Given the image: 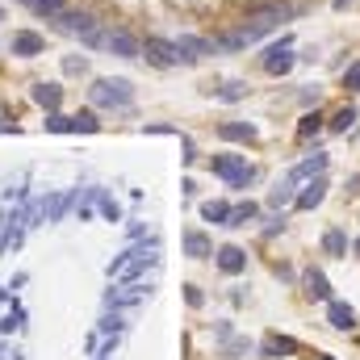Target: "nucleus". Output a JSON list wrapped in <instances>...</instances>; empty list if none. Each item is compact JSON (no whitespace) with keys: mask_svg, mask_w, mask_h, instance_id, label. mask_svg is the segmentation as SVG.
Returning <instances> with one entry per match:
<instances>
[{"mask_svg":"<svg viewBox=\"0 0 360 360\" xmlns=\"http://www.w3.org/2000/svg\"><path fill=\"white\" fill-rule=\"evenodd\" d=\"M143 55H147L155 68H172V63H180L176 42H168V38H147V42H143Z\"/></svg>","mask_w":360,"mask_h":360,"instance_id":"5","label":"nucleus"},{"mask_svg":"<svg viewBox=\"0 0 360 360\" xmlns=\"http://www.w3.org/2000/svg\"><path fill=\"white\" fill-rule=\"evenodd\" d=\"M323 248H327L331 256H344V248H348V243H344V235H340V231H327V235H323Z\"/></svg>","mask_w":360,"mask_h":360,"instance_id":"24","label":"nucleus"},{"mask_svg":"<svg viewBox=\"0 0 360 360\" xmlns=\"http://www.w3.org/2000/svg\"><path fill=\"white\" fill-rule=\"evenodd\" d=\"M344 84H348L352 92H360V63H352V68L344 72Z\"/></svg>","mask_w":360,"mask_h":360,"instance_id":"26","label":"nucleus"},{"mask_svg":"<svg viewBox=\"0 0 360 360\" xmlns=\"http://www.w3.org/2000/svg\"><path fill=\"white\" fill-rule=\"evenodd\" d=\"M289 188H293V180H289V184H281V188H272V205H276V210H281V205H289V201H293V193H289Z\"/></svg>","mask_w":360,"mask_h":360,"instance_id":"25","label":"nucleus"},{"mask_svg":"<svg viewBox=\"0 0 360 360\" xmlns=\"http://www.w3.org/2000/svg\"><path fill=\"white\" fill-rule=\"evenodd\" d=\"M46 130H51V134H76V117L51 113V117H46Z\"/></svg>","mask_w":360,"mask_h":360,"instance_id":"21","label":"nucleus"},{"mask_svg":"<svg viewBox=\"0 0 360 360\" xmlns=\"http://www.w3.org/2000/svg\"><path fill=\"white\" fill-rule=\"evenodd\" d=\"M327 323H331L335 331H352V327H356V314H352V306L331 302V306H327Z\"/></svg>","mask_w":360,"mask_h":360,"instance_id":"10","label":"nucleus"},{"mask_svg":"<svg viewBox=\"0 0 360 360\" xmlns=\"http://www.w3.org/2000/svg\"><path fill=\"white\" fill-rule=\"evenodd\" d=\"M201 218L205 222H231V205L226 201H205L201 205Z\"/></svg>","mask_w":360,"mask_h":360,"instance_id":"18","label":"nucleus"},{"mask_svg":"<svg viewBox=\"0 0 360 360\" xmlns=\"http://www.w3.org/2000/svg\"><path fill=\"white\" fill-rule=\"evenodd\" d=\"M323 197H327V180L314 176L310 184H306V188H302V193H297V197H293V201H297V210H314Z\"/></svg>","mask_w":360,"mask_h":360,"instance_id":"9","label":"nucleus"},{"mask_svg":"<svg viewBox=\"0 0 360 360\" xmlns=\"http://www.w3.org/2000/svg\"><path fill=\"white\" fill-rule=\"evenodd\" d=\"M218 269L235 276V272H243V269H248V256H243L239 248H222V252H218Z\"/></svg>","mask_w":360,"mask_h":360,"instance_id":"13","label":"nucleus"},{"mask_svg":"<svg viewBox=\"0 0 360 360\" xmlns=\"http://www.w3.org/2000/svg\"><path fill=\"white\" fill-rule=\"evenodd\" d=\"M55 25H59L63 34H76V38H84L89 46H101V38H105V30L96 25V17H92V13H68V8H63V13L55 17Z\"/></svg>","mask_w":360,"mask_h":360,"instance_id":"1","label":"nucleus"},{"mask_svg":"<svg viewBox=\"0 0 360 360\" xmlns=\"http://www.w3.org/2000/svg\"><path fill=\"white\" fill-rule=\"evenodd\" d=\"M184 252H188L193 260H205V256H210V239H205L201 231H184Z\"/></svg>","mask_w":360,"mask_h":360,"instance_id":"16","label":"nucleus"},{"mask_svg":"<svg viewBox=\"0 0 360 360\" xmlns=\"http://www.w3.org/2000/svg\"><path fill=\"white\" fill-rule=\"evenodd\" d=\"M243 92H248V89H243V84H226V89L218 92V96H222V101H239Z\"/></svg>","mask_w":360,"mask_h":360,"instance_id":"27","label":"nucleus"},{"mask_svg":"<svg viewBox=\"0 0 360 360\" xmlns=\"http://www.w3.org/2000/svg\"><path fill=\"white\" fill-rule=\"evenodd\" d=\"M297 352V340H289V335H269L264 340V356H293Z\"/></svg>","mask_w":360,"mask_h":360,"instance_id":"15","label":"nucleus"},{"mask_svg":"<svg viewBox=\"0 0 360 360\" xmlns=\"http://www.w3.org/2000/svg\"><path fill=\"white\" fill-rule=\"evenodd\" d=\"M323 168H327V155H310V160H302L293 172H289V180H306V176H323Z\"/></svg>","mask_w":360,"mask_h":360,"instance_id":"14","label":"nucleus"},{"mask_svg":"<svg viewBox=\"0 0 360 360\" xmlns=\"http://www.w3.org/2000/svg\"><path fill=\"white\" fill-rule=\"evenodd\" d=\"M25 4H30V13H38V17H51V21L63 13V0H25Z\"/></svg>","mask_w":360,"mask_h":360,"instance_id":"19","label":"nucleus"},{"mask_svg":"<svg viewBox=\"0 0 360 360\" xmlns=\"http://www.w3.org/2000/svg\"><path fill=\"white\" fill-rule=\"evenodd\" d=\"M30 96H34L42 109H51V113H55V109H59V101H63V89H59V84H34Z\"/></svg>","mask_w":360,"mask_h":360,"instance_id":"12","label":"nucleus"},{"mask_svg":"<svg viewBox=\"0 0 360 360\" xmlns=\"http://www.w3.org/2000/svg\"><path fill=\"white\" fill-rule=\"evenodd\" d=\"M306 293H310V297H319V302H327V297H331V285H327V276H323L319 269L306 272Z\"/></svg>","mask_w":360,"mask_h":360,"instance_id":"17","label":"nucleus"},{"mask_svg":"<svg viewBox=\"0 0 360 360\" xmlns=\"http://www.w3.org/2000/svg\"><path fill=\"white\" fill-rule=\"evenodd\" d=\"M314 360H335V356H314Z\"/></svg>","mask_w":360,"mask_h":360,"instance_id":"30","label":"nucleus"},{"mask_svg":"<svg viewBox=\"0 0 360 360\" xmlns=\"http://www.w3.org/2000/svg\"><path fill=\"white\" fill-rule=\"evenodd\" d=\"M348 4H352V0H335V8H348Z\"/></svg>","mask_w":360,"mask_h":360,"instance_id":"29","label":"nucleus"},{"mask_svg":"<svg viewBox=\"0 0 360 360\" xmlns=\"http://www.w3.org/2000/svg\"><path fill=\"white\" fill-rule=\"evenodd\" d=\"M210 168H214L222 180H231L235 188L252 180V168H248V160H243V155H214V160H210Z\"/></svg>","mask_w":360,"mask_h":360,"instance_id":"3","label":"nucleus"},{"mask_svg":"<svg viewBox=\"0 0 360 360\" xmlns=\"http://www.w3.org/2000/svg\"><path fill=\"white\" fill-rule=\"evenodd\" d=\"M293 63H297V55H293L289 46H276V51H269V59H264V68H269L272 76H285Z\"/></svg>","mask_w":360,"mask_h":360,"instance_id":"11","label":"nucleus"},{"mask_svg":"<svg viewBox=\"0 0 360 360\" xmlns=\"http://www.w3.org/2000/svg\"><path fill=\"white\" fill-rule=\"evenodd\" d=\"M356 248H360V243H356Z\"/></svg>","mask_w":360,"mask_h":360,"instance_id":"31","label":"nucleus"},{"mask_svg":"<svg viewBox=\"0 0 360 360\" xmlns=\"http://www.w3.org/2000/svg\"><path fill=\"white\" fill-rule=\"evenodd\" d=\"M46 51V42L34 34V30H21V34H13V55H25V59H34V55H42Z\"/></svg>","mask_w":360,"mask_h":360,"instance_id":"7","label":"nucleus"},{"mask_svg":"<svg viewBox=\"0 0 360 360\" xmlns=\"http://www.w3.org/2000/svg\"><path fill=\"white\" fill-rule=\"evenodd\" d=\"M176 51H180V59H188V63H193V59H205V55H214L218 46H214L210 38H197V34H180V38H176Z\"/></svg>","mask_w":360,"mask_h":360,"instance_id":"6","label":"nucleus"},{"mask_svg":"<svg viewBox=\"0 0 360 360\" xmlns=\"http://www.w3.org/2000/svg\"><path fill=\"white\" fill-rule=\"evenodd\" d=\"M218 134H222L226 143H256V126H252V122H222Z\"/></svg>","mask_w":360,"mask_h":360,"instance_id":"8","label":"nucleus"},{"mask_svg":"<svg viewBox=\"0 0 360 360\" xmlns=\"http://www.w3.org/2000/svg\"><path fill=\"white\" fill-rule=\"evenodd\" d=\"M92 101H96V105H117V109H126V105L134 101V89H130V80H96V84H92Z\"/></svg>","mask_w":360,"mask_h":360,"instance_id":"2","label":"nucleus"},{"mask_svg":"<svg viewBox=\"0 0 360 360\" xmlns=\"http://www.w3.org/2000/svg\"><path fill=\"white\" fill-rule=\"evenodd\" d=\"M252 218H256V205L243 201V205H231V222H226V226H243V222H252Z\"/></svg>","mask_w":360,"mask_h":360,"instance_id":"22","label":"nucleus"},{"mask_svg":"<svg viewBox=\"0 0 360 360\" xmlns=\"http://www.w3.org/2000/svg\"><path fill=\"white\" fill-rule=\"evenodd\" d=\"M319 126H323V117H319V113H306V117H302V126H297V139L319 134Z\"/></svg>","mask_w":360,"mask_h":360,"instance_id":"23","label":"nucleus"},{"mask_svg":"<svg viewBox=\"0 0 360 360\" xmlns=\"http://www.w3.org/2000/svg\"><path fill=\"white\" fill-rule=\"evenodd\" d=\"M352 126H356V109H352V105H344V109L331 117V130H335V134H344V130H352Z\"/></svg>","mask_w":360,"mask_h":360,"instance_id":"20","label":"nucleus"},{"mask_svg":"<svg viewBox=\"0 0 360 360\" xmlns=\"http://www.w3.org/2000/svg\"><path fill=\"white\" fill-rule=\"evenodd\" d=\"M101 46L113 51V55H122V59H139V55H143V42H139L134 34H126V30H109V34L101 38Z\"/></svg>","mask_w":360,"mask_h":360,"instance_id":"4","label":"nucleus"},{"mask_svg":"<svg viewBox=\"0 0 360 360\" xmlns=\"http://www.w3.org/2000/svg\"><path fill=\"white\" fill-rule=\"evenodd\" d=\"M184 297H188V306H201V289L197 285H184Z\"/></svg>","mask_w":360,"mask_h":360,"instance_id":"28","label":"nucleus"}]
</instances>
